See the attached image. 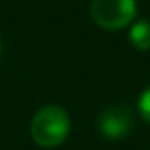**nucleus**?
I'll use <instances>...</instances> for the list:
<instances>
[{"instance_id": "obj_4", "label": "nucleus", "mask_w": 150, "mask_h": 150, "mask_svg": "<svg viewBox=\"0 0 150 150\" xmlns=\"http://www.w3.org/2000/svg\"><path fill=\"white\" fill-rule=\"evenodd\" d=\"M129 42L133 48L139 51H148L150 50V21L146 19H139L131 25L129 30Z\"/></svg>"}, {"instance_id": "obj_1", "label": "nucleus", "mask_w": 150, "mask_h": 150, "mask_svg": "<svg viewBox=\"0 0 150 150\" xmlns=\"http://www.w3.org/2000/svg\"><path fill=\"white\" fill-rule=\"evenodd\" d=\"M70 118L59 105H46L30 120V137L42 148H55L69 137Z\"/></svg>"}, {"instance_id": "obj_3", "label": "nucleus", "mask_w": 150, "mask_h": 150, "mask_svg": "<svg viewBox=\"0 0 150 150\" xmlns=\"http://www.w3.org/2000/svg\"><path fill=\"white\" fill-rule=\"evenodd\" d=\"M135 125V114L127 105H112L99 116V131L106 139L120 141L129 135Z\"/></svg>"}, {"instance_id": "obj_2", "label": "nucleus", "mask_w": 150, "mask_h": 150, "mask_svg": "<svg viewBox=\"0 0 150 150\" xmlns=\"http://www.w3.org/2000/svg\"><path fill=\"white\" fill-rule=\"evenodd\" d=\"M91 19L105 30H120L135 19V0H91Z\"/></svg>"}, {"instance_id": "obj_6", "label": "nucleus", "mask_w": 150, "mask_h": 150, "mask_svg": "<svg viewBox=\"0 0 150 150\" xmlns=\"http://www.w3.org/2000/svg\"><path fill=\"white\" fill-rule=\"evenodd\" d=\"M2 51H4V44H2V38H0V57H2Z\"/></svg>"}, {"instance_id": "obj_5", "label": "nucleus", "mask_w": 150, "mask_h": 150, "mask_svg": "<svg viewBox=\"0 0 150 150\" xmlns=\"http://www.w3.org/2000/svg\"><path fill=\"white\" fill-rule=\"evenodd\" d=\"M139 112H141V116H143V120H146L150 124V86L139 97Z\"/></svg>"}]
</instances>
